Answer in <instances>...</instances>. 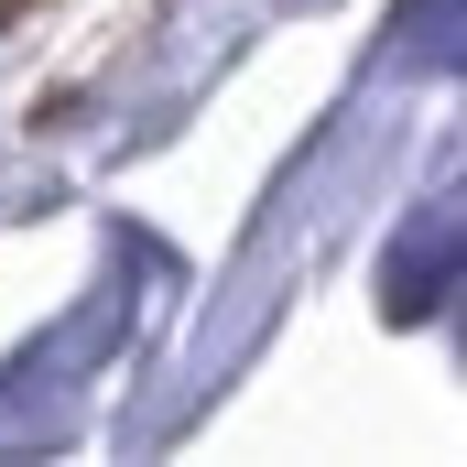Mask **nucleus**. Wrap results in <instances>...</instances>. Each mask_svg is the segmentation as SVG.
<instances>
[{
  "mask_svg": "<svg viewBox=\"0 0 467 467\" xmlns=\"http://www.w3.org/2000/svg\"><path fill=\"white\" fill-rule=\"evenodd\" d=\"M22 11H33V0H0V33H11V22H22Z\"/></svg>",
  "mask_w": 467,
  "mask_h": 467,
  "instance_id": "f257e3e1",
  "label": "nucleus"
}]
</instances>
